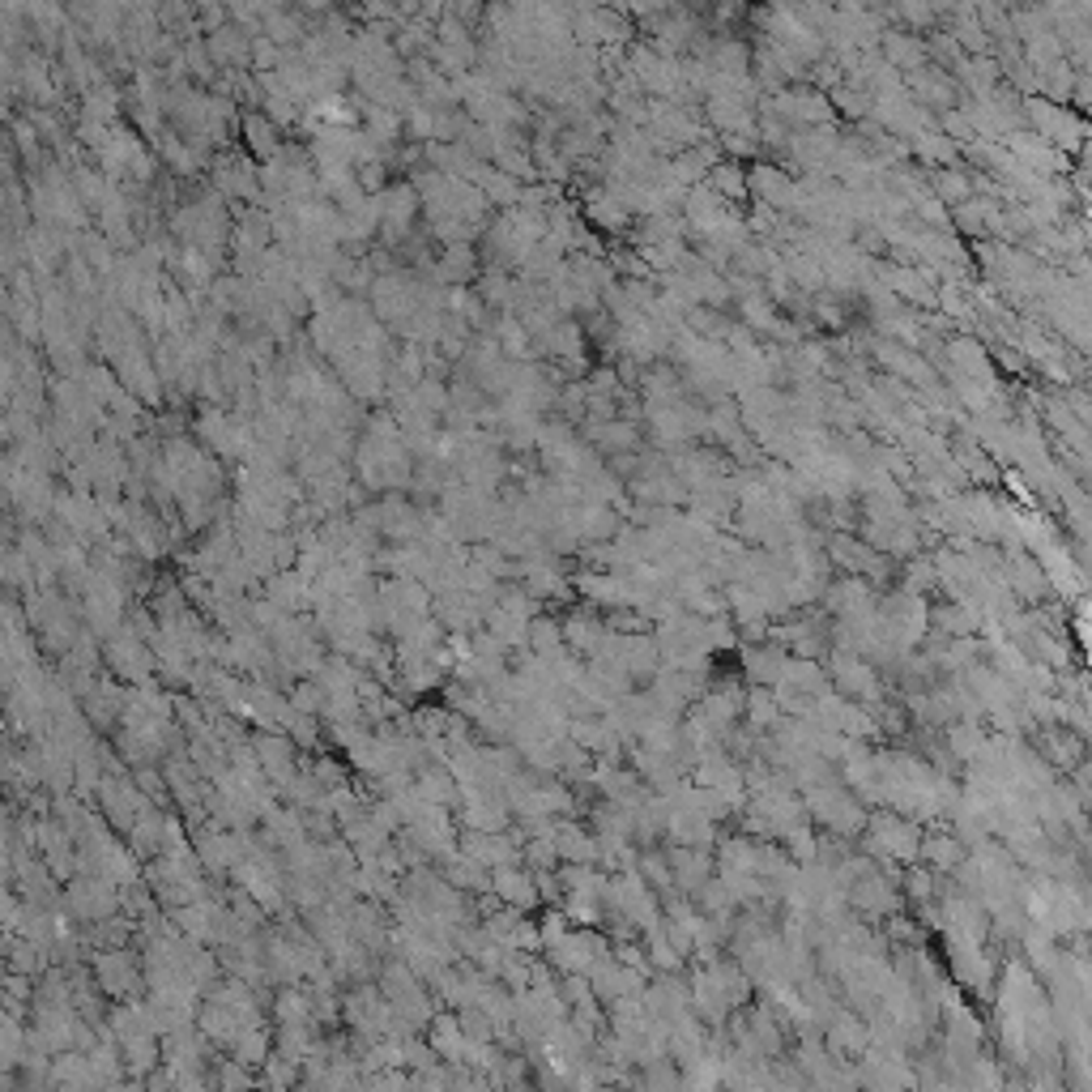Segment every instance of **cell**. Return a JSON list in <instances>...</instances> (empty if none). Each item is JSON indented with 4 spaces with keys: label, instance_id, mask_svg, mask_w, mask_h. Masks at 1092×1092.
I'll use <instances>...</instances> for the list:
<instances>
[{
    "label": "cell",
    "instance_id": "1",
    "mask_svg": "<svg viewBox=\"0 0 1092 1092\" xmlns=\"http://www.w3.org/2000/svg\"><path fill=\"white\" fill-rule=\"evenodd\" d=\"M248 39H257V34H244V30H235V26H223V30L205 34V47H210L214 65L235 69V65H244V60H248Z\"/></svg>",
    "mask_w": 1092,
    "mask_h": 1092
},
{
    "label": "cell",
    "instance_id": "2",
    "mask_svg": "<svg viewBox=\"0 0 1092 1092\" xmlns=\"http://www.w3.org/2000/svg\"><path fill=\"white\" fill-rule=\"evenodd\" d=\"M244 132H248V145L252 154H261L265 163H273L277 154H282V145H277V124L265 112H252L244 116Z\"/></svg>",
    "mask_w": 1092,
    "mask_h": 1092
},
{
    "label": "cell",
    "instance_id": "3",
    "mask_svg": "<svg viewBox=\"0 0 1092 1092\" xmlns=\"http://www.w3.org/2000/svg\"><path fill=\"white\" fill-rule=\"evenodd\" d=\"M474 270H478L474 252H470V248H448L440 257V273H435V277H440V282H466Z\"/></svg>",
    "mask_w": 1092,
    "mask_h": 1092
},
{
    "label": "cell",
    "instance_id": "4",
    "mask_svg": "<svg viewBox=\"0 0 1092 1092\" xmlns=\"http://www.w3.org/2000/svg\"><path fill=\"white\" fill-rule=\"evenodd\" d=\"M500 342H504L508 355L529 359V342H533V333H529L525 324H521V321L513 317V312H504V317H500Z\"/></svg>",
    "mask_w": 1092,
    "mask_h": 1092
}]
</instances>
